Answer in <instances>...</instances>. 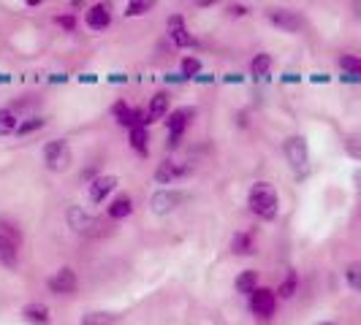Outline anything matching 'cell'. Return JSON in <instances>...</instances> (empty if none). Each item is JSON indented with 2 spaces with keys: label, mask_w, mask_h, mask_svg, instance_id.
<instances>
[{
  "label": "cell",
  "mask_w": 361,
  "mask_h": 325,
  "mask_svg": "<svg viewBox=\"0 0 361 325\" xmlns=\"http://www.w3.org/2000/svg\"><path fill=\"white\" fill-rule=\"evenodd\" d=\"M248 209H250V215L255 219H263V222L275 219L277 212H280V195H277V190L269 181H255L253 187H250V193H248Z\"/></svg>",
  "instance_id": "6da1fadb"
},
{
  "label": "cell",
  "mask_w": 361,
  "mask_h": 325,
  "mask_svg": "<svg viewBox=\"0 0 361 325\" xmlns=\"http://www.w3.org/2000/svg\"><path fill=\"white\" fill-rule=\"evenodd\" d=\"M283 155H286V163H288L290 171H293L299 179H304L307 171H310V146H307V139L299 136V133L288 136V139L283 141Z\"/></svg>",
  "instance_id": "7a4b0ae2"
},
{
  "label": "cell",
  "mask_w": 361,
  "mask_h": 325,
  "mask_svg": "<svg viewBox=\"0 0 361 325\" xmlns=\"http://www.w3.org/2000/svg\"><path fill=\"white\" fill-rule=\"evenodd\" d=\"M41 157H44V168H46L49 174H63V171L71 168V163H73L71 144H68L66 139H52V141L44 144Z\"/></svg>",
  "instance_id": "3957f363"
},
{
  "label": "cell",
  "mask_w": 361,
  "mask_h": 325,
  "mask_svg": "<svg viewBox=\"0 0 361 325\" xmlns=\"http://www.w3.org/2000/svg\"><path fill=\"white\" fill-rule=\"evenodd\" d=\"M185 193L177 190V187H160V190H155L152 195H149V212L158 217H166L172 215V212H177L182 204H185Z\"/></svg>",
  "instance_id": "277c9868"
},
{
  "label": "cell",
  "mask_w": 361,
  "mask_h": 325,
  "mask_svg": "<svg viewBox=\"0 0 361 325\" xmlns=\"http://www.w3.org/2000/svg\"><path fill=\"white\" fill-rule=\"evenodd\" d=\"M248 306H250V315L255 320H272L277 312V290L261 285L255 293L248 295Z\"/></svg>",
  "instance_id": "5b68a950"
},
{
  "label": "cell",
  "mask_w": 361,
  "mask_h": 325,
  "mask_svg": "<svg viewBox=\"0 0 361 325\" xmlns=\"http://www.w3.org/2000/svg\"><path fill=\"white\" fill-rule=\"evenodd\" d=\"M266 22L280 30V33H288V36H296L304 30V17L293 8H269L266 11Z\"/></svg>",
  "instance_id": "8992f818"
},
{
  "label": "cell",
  "mask_w": 361,
  "mask_h": 325,
  "mask_svg": "<svg viewBox=\"0 0 361 325\" xmlns=\"http://www.w3.org/2000/svg\"><path fill=\"white\" fill-rule=\"evenodd\" d=\"M46 288L52 295H57V298H71L76 295V290H79V277H76V271H73L71 266H60L49 279H46Z\"/></svg>",
  "instance_id": "52a82bcc"
},
{
  "label": "cell",
  "mask_w": 361,
  "mask_h": 325,
  "mask_svg": "<svg viewBox=\"0 0 361 325\" xmlns=\"http://www.w3.org/2000/svg\"><path fill=\"white\" fill-rule=\"evenodd\" d=\"M84 25H87L93 33L109 30V28H111V3H109V0L90 3L87 11H84Z\"/></svg>",
  "instance_id": "ba28073f"
},
{
  "label": "cell",
  "mask_w": 361,
  "mask_h": 325,
  "mask_svg": "<svg viewBox=\"0 0 361 325\" xmlns=\"http://www.w3.org/2000/svg\"><path fill=\"white\" fill-rule=\"evenodd\" d=\"M187 174H190V166H187V163H180V160L166 157V160H160L158 168H155V181L166 187V184H174V181L185 179Z\"/></svg>",
  "instance_id": "9c48e42d"
},
{
  "label": "cell",
  "mask_w": 361,
  "mask_h": 325,
  "mask_svg": "<svg viewBox=\"0 0 361 325\" xmlns=\"http://www.w3.org/2000/svg\"><path fill=\"white\" fill-rule=\"evenodd\" d=\"M117 184L120 179L114 177V174H98L95 179L87 184V198H90V204H107V198L117 190Z\"/></svg>",
  "instance_id": "30bf717a"
},
{
  "label": "cell",
  "mask_w": 361,
  "mask_h": 325,
  "mask_svg": "<svg viewBox=\"0 0 361 325\" xmlns=\"http://www.w3.org/2000/svg\"><path fill=\"white\" fill-rule=\"evenodd\" d=\"M166 30H169V38H172L174 46H180V49H190V46H196V38H193V33L187 30L182 14H172V17L166 19Z\"/></svg>",
  "instance_id": "8fae6325"
},
{
  "label": "cell",
  "mask_w": 361,
  "mask_h": 325,
  "mask_svg": "<svg viewBox=\"0 0 361 325\" xmlns=\"http://www.w3.org/2000/svg\"><path fill=\"white\" fill-rule=\"evenodd\" d=\"M196 119V108L193 106H180L174 108V111H169L166 114V130L169 133H177V136H185V130H187V125Z\"/></svg>",
  "instance_id": "7c38bea8"
},
{
  "label": "cell",
  "mask_w": 361,
  "mask_h": 325,
  "mask_svg": "<svg viewBox=\"0 0 361 325\" xmlns=\"http://www.w3.org/2000/svg\"><path fill=\"white\" fill-rule=\"evenodd\" d=\"M66 222H68V228L73 233H93V228L98 225V219L90 212H84V206H68Z\"/></svg>",
  "instance_id": "4fadbf2b"
},
{
  "label": "cell",
  "mask_w": 361,
  "mask_h": 325,
  "mask_svg": "<svg viewBox=\"0 0 361 325\" xmlns=\"http://www.w3.org/2000/svg\"><path fill=\"white\" fill-rule=\"evenodd\" d=\"M133 198L128 195V193H117L111 201L107 204V217L111 222H120V219H128V217L133 215Z\"/></svg>",
  "instance_id": "5bb4252c"
},
{
  "label": "cell",
  "mask_w": 361,
  "mask_h": 325,
  "mask_svg": "<svg viewBox=\"0 0 361 325\" xmlns=\"http://www.w3.org/2000/svg\"><path fill=\"white\" fill-rule=\"evenodd\" d=\"M19 315H22V320H25L28 325H49L52 323V312H49V306L41 304V301H30V304H25Z\"/></svg>",
  "instance_id": "9a60e30c"
},
{
  "label": "cell",
  "mask_w": 361,
  "mask_h": 325,
  "mask_svg": "<svg viewBox=\"0 0 361 325\" xmlns=\"http://www.w3.org/2000/svg\"><path fill=\"white\" fill-rule=\"evenodd\" d=\"M231 255L237 257H250L255 255V230H237L231 236Z\"/></svg>",
  "instance_id": "2e32d148"
},
{
  "label": "cell",
  "mask_w": 361,
  "mask_h": 325,
  "mask_svg": "<svg viewBox=\"0 0 361 325\" xmlns=\"http://www.w3.org/2000/svg\"><path fill=\"white\" fill-rule=\"evenodd\" d=\"M169 106H172V98L166 90H158L152 98H149V106H147V114H149V125L152 122H163L166 114H169Z\"/></svg>",
  "instance_id": "e0dca14e"
},
{
  "label": "cell",
  "mask_w": 361,
  "mask_h": 325,
  "mask_svg": "<svg viewBox=\"0 0 361 325\" xmlns=\"http://www.w3.org/2000/svg\"><path fill=\"white\" fill-rule=\"evenodd\" d=\"M261 288V282H258V271L255 268H245V271H239L237 274V279H234V290H237V295H250L255 290Z\"/></svg>",
  "instance_id": "ac0fdd59"
},
{
  "label": "cell",
  "mask_w": 361,
  "mask_h": 325,
  "mask_svg": "<svg viewBox=\"0 0 361 325\" xmlns=\"http://www.w3.org/2000/svg\"><path fill=\"white\" fill-rule=\"evenodd\" d=\"M17 263H19V244L0 233V266L17 268Z\"/></svg>",
  "instance_id": "d6986e66"
},
{
  "label": "cell",
  "mask_w": 361,
  "mask_h": 325,
  "mask_svg": "<svg viewBox=\"0 0 361 325\" xmlns=\"http://www.w3.org/2000/svg\"><path fill=\"white\" fill-rule=\"evenodd\" d=\"M128 144L139 157H149V128H131L128 130Z\"/></svg>",
  "instance_id": "ffe728a7"
},
{
  "label": "cell",
  "mask_w": 361,
  "mask_h": 325,
  "mask_svg": "<svg viewBox=\"0 0 361 325\" xmlns=\"http://www.w3.org/2000/svg\"><path fill=\"white\" fill-rule=\"evenodd\" d=\"M250 76L255 81H269V76H272V55L258 52L250 60Z\"/></svg>",
  "instance_id": "44dd1931"
},
{
  "label": "cell",
  "mask_w": 361,
  "mask_h": 325,
  "mask_svg": "<svg viewBox=\"0 0 361 325\" xmlns=\"http://www.w3.org/2000/svg\"><path fill=\"white\" fill-rule=\"evenodd\" d=\"M44 128H46V117H41V114H30V117L19 119V125H17L14 136L25 139V136H33V133H38V130H44Z\"/></svg>",
  "instance_id": "7402d4cb"
},
{
  "label": "cell",
  "mask_w": 361,
  "mask_h": 325,
  "mask_svg": "<svg viewBox=\"0 0 361 325\" xmlns=\"http://www.w3.org/2000/svg\"><path fill=\"white\" fill-rule=\"evenodd\" d=\"M133 111H136V108L128 106L125 101H114V104H111V117H114V122H117L120 128H125V130L133 128Z\"/></svg>",
  "instance_id": "603a6c76"
},
{
  "label": "cell",
  "mask_w": 361,
  "mask_h": 325,
  "mask_svg": "<svg viewBox=\"0 0 361 325\" xmlns=\"http://www.w3.org/2000/svg\"><path fill=\"white\" fill-rule=\"evenodd\" d=\"M296 293H299V274L293 268H288L286 277H283V282H280V288H277V298L280 301H290Z\"/></svg>",
  "instance_id": "cb8c5ba5"
},
{
  "label": "cell",
  "mask_w": 361,
  "mask_h": 325,
  "mask_svg": "<svg viewBox=\"0 0 361 325\" xmlns=\"http://www.w3.org/2000/svg\"><path fill=\"white\" fill-rule=\"evenodd\" d=\"M19 125V114L11 106H0V136H11Z\"/></svg>",
  "instance_id": "d4e9b609"
},
{
  "label": "cell",
  "mask_w": 361,
  "mask_h": 325,
  "mask_svg": "<svg viewBox=\"0 0 361 325\" xmlns=\"http://www.w3.org/2000/svg\"><path fill=\"white\" fill-rule=\"evenodd\" d=\"M158 6V0H128V6H125V17L128 19H136V17H147L152 8Z\"/></svg>",
  "instance_id": "484cf974"
},
{
  "label": "cell",
  "mask_w": 361,
  "mask_h": 325,
  "mask_svg": "<svg viewBox=\"0 0 361 325\" xmlns=\"http://www.w3.org/2000/svg\"><path fill=\"white\" fill-rule=\"evenodd\" d=\"M204 71V63H201V57H196V55H187V57H182L180 63V73L187 79V81H193L198 73Z\"/></svg>",
  "instance_id": "4316f807"
},
{
  "label": "cell",
  "mask_w": 361,
  "mask_h": 325,
  "mask_svg": "<svg viewBox=\"0 0 361 325\" xmlns=\"http://www.w3.org/2000/svg\"><path fill=\"white\" fill-rule=\"evenodd\" d=\"M120 323V317L117 315H111V312H87L79 325H117Z\"/></svg>",
  "instance_id": "83f0119b"
},
{
  "label": "cell",
  "mask_w": 361,
  "mask_h": 325,
  "mask_svg": "<svg viewBox=\"0 0 361 325\" xmlns=\"http://www.w3.org/2000/svg\"><path fill=\"white\" fill-rule=\"evenodd\" d=\"M345 282H348V288L361 293V263H348L345 266Z\"/></svg>",
  "instance_id": "f1b7e54d"
},
{
  "label": "cell",
  "mask_w": 361,
  "mask_h": 325,
  "mask_svg": "<svg viewBox=\"0 0 361 325\" xmlns=\"http://www.w3.org/2000/svg\"><path fill=\"white\" fill-rule=\"evenodd\" d=\"M55 25H57L63 33H76L79 19H76V14H73V11H68V14H57V17H55Z\"/></svg>",
  "instance_id": "f546056e"
},
{
  "label": "cell",
  "mask_w": 361,
  "mask_h": 325,
  "mask_svg": "<svg viewBox=\"0 0 361 325\" xmlns=\"http://www.w3.org/2000/svg\"><path fill=\"white\" fill-rule=\"evenodd\" d=\"M0 233H3V236H8V239H14L17 244H22V228H19L17 222L6 219V217H0Z\"/></svg>",
  "instance_id": "4dcf8cb0"
},
{
  "label": "cell",
  "mask_w": 361,
  "mask_h": 325,
  "mask_svg": "<svg viewBox=\"0 0 361 325\" xmlns=\"http://www.w3.org/2000/svg\"><path fill=\"white\" fill-rule=\"evenodd\" d=\"M337 63H340V71H351L361 76V57H356V55H340Z\"/></svg>",
  "instance_id": "1f68e13d"
},
{
  "label": "cell",
  "mask_w": 361,
  "mask_h": 325,
  "mask_svg": "<svg viewBox=\"0 0 361 325\" xmlns=\"http://www.w3.org/2000/svg\"><path fill=\"white\" fill-rule=\"evenodd\" d=\"M345 152L353 157V160H361V133H351V136H345Z\"/></svg>",
  "instance_id": "d6a6232c"
},
{
  "label": "cell",
  "mask_w": 361,
  "mask_h": 325,
  "mask_svg": "<svg viewBox=\"0 0 361 325\" xmlns=\"http://www.w3.org/2000/svg\"><path fill=\"white\" fill-rule=\"evenodd\" d=\"M225 14H228V17H234V19H242V17H248V14H250V8H248L245 3H231V6L225 8Z\"/></svg>",
  "instance_id": "836d02e7"
},
{
  "label": "cell",
  "mask_w": 361,
  "mask_h": 325,
  "mask_svg": "<svg viewBox=\"0 0 361 325\" xmlns=\"http://www.w3.org/2000/svg\"><path fill=\"white\" fill-rule=\"evenodd\" d=\"M128 81H131V76H128V73H109L107 76V84H117V87H122V84H128Z\"/></svg>",
  "instance_id": "e575fe53"
},
{
  "label": "cell",
  "mask_w": 361,
  "mask_h": 325,
  "mask_svg": "<svg viewBox=\"0 0 361 325\" xmlns=\"http://www.w3.org/2000/svg\"><path fill=\"white\" fill-rule=\"evenodd\" d=\"M163 81H166V84H172V87H177V84H187V79H185V76H182L180 71L177 73H163Z\"/></svg>",
  "instance_id": "d590c367"
},
{
  "label": "cell",
  "mask_w": 361,
  "mask_h": 325,
  "mask_svg": "<svg viewBox=\"0 0 361 325\" xmlns=\"http://www.w3.org/2000/svg\"><path fill=\"white\" fill-rule=\"evenodd\" d=\"M337 79H340L342 84H353V87H356V84H361L359 73H351V71H340V76H337Z\"/></svg>",
  "instance_id": "8d00e7d4"
},
{
  "label": "cell",
  "mask_w": 361,
  "mask_h": 325,
  "mask_svg": "<svg viewBox=\"0 0 361 325\" xmlns=\"http://www.w3.org/2000/svg\"><path fill=\"white\" fill-rule=\"evenodd\" d=\"M280 84H302V73H296V71L280 73Z\"/></svg>",
  "instance_id": "74e56055"
},
{
  "label": "cell",
  "mask_w": 361,
  "mask_h": 325,
  "mask_svg": "<svg viewBox=\"0 0 361 325\" xmlns=\"http://www.w3.org/2000/svg\"><path fill=\"white\" fill-rule=\"evenodd\" d=\"M223 84H245V76L239 71H231L223 76Z\"/></svg>",
  "instance_id": "f35d334b"
},
{
  "label": "cell",
  "mask_w": 361,
  "mask_h": 325,
  "mask_svg": "<svg viewBox=\"0 0 361 325\" xmlns=\"http://www.w3.org/2000/svg\"><path fill=\"white\" fill-rule=\"evenodd\" d=\"M95 177H98V168L93 166V168H84V171L79 174V181H82V184H90V181L95 179Z\"/></svg>",
  "instance_id": "ab89813d"
},
{
  "label": "cell",
  "mask_w": 361,
  "mask_h": 325,
  "mask_svg": "<svg viewBox=\"0 0 361 325\" xmlns=\"http://www.w3.org/2000/svg\"><path fill=\"white\" fill-rule=\"evenodd\" d=\"M182 146V136H177V133H169V139H166V149L169 152H177Z\"/></svg>",
  "instance_id": "60d3db41"
},
{
  "label": "cell",
  "mask_w": 361,
  "mask_h": 325,
  "mask_svg": "<svg viewBox=\"0 0 361 325\" xmlns=\"http://www.w3.org/2000/svg\"><path fill=\"white\" fill-rule=\"evenodd\" d=\"M217 79H215V73H198V76H196V79H193V84H215Z\"/></svg>",
  "instance_id": "b9f144b4"
},
{
  "label": "cell",
  "mask_w": 361,
  "mask_h": 325,
  "mask_svg": "<svg viewBox=\"0 0 361 325\" xmlns=\"http://www.w3.org/2000/svg\"><path fill=\"white\" fill-rule=\"evenodd\" d=\"M310 81H313V84H328L331 76H328V73H310Z\"/></svg>",
  "instance_id": "7bdbcfd3"
},
{
  "label": "cell",
  "mask_w": 361,
  "mask_h": 325,
  "mask_svg": "<svg viewBox=\"0 0 361 325\" xmlns=\"http://www.w3.org/2000/svg\"><path fill=\"white\" fill-rule=\"evenodd\" d=\"M234 122H237L239 128H248V125H250V122H248V111H237V114H234Z\"/></svg>",
  "instance_id": "ee69618b"
},
{
  "label": "cell",
  "mask_w": 361,
  "mask_h": 325,
  "mask_svg": "<svg viewBox=\"0 0 361 325\" xmlns=\"http://www.w3.org/2000/svg\"><path fill=\"white\" fill-rule=\"evenodd\" d=\"M68 81V73H52L49 76V84H66Z\"/></svg>",
  "instance_id": "f6af8a7d"
},
{
  "label": "cell",
  "mask_w": 361,
  "mask_h": 325,
  "mask_svg": "<svg viewBox=\"0 0 361 325\" xmlns=\"http://www.w3.org/2000/svg\"><path fill=\"white\" fill-rule=\"evenodd\" d=\"M68 3H71L73 11H87V3H90V0H68Z\"/></svg>",
  "instance_id": "bcb514c9"
},
{
  "label": "cell",
  "mask_w": 361,
  "mask_h": 325,
  "mask_svg": "<svg viewBox=\"0 0 361 325\" xmlns=\"http://www.w3.org/2000/svg\"><path fill=\"white\" fill-rule=\"evenodd\" d=\"M79 81H82V84H95V81H98V76H95V73H82V76H79Z\"/></svg>",
  "instance_id": "7dc6e473"
},
{
  "label": "cell",
  "mask_w": 361,
  "mask_h": 325,
  "mask_svg": "<svg viewBox=\"0 0 361 325\" xmlns=\"http://www.w3.org/2000/svg\"><path fill=\"white\" fill-rule=\"evenodd\" d=\"M217 3H223V0H196L198 8H212V6H217Z\"/></svg>",
  "instance_id": "c3c4849f"
},
{
  "label": "cell",
  "mask_w": 361,
  "mask_h": 325,
  "mask_svg": "<svg viewBox=\"0 0 361 325\" xmlns=\"http://www.w3.org/2000/svg\"><path fill=\"white\" fill-rule=\"evenodd\" d=\"M46 0H25V6H30V8H38V6H44Z\"/></svg>",
  "instance_id": "681fc988"
},
{
  "label": "cell",
  "mask_w": 361,
  "mask_h": 325,
  "mask_svg": "<svg viewBox=\"0 0 361 325\" xmlns=\"http://www.w3.org/2000/svg\"><path fill=\"white\" fill-rule=\"evenodd\" d=\"M353 181H356V187H361V168L353 171Z\"/></svg>",
  "instance_id": "f907efd6"
},
{
  "label": "cell",
  "mask_w": 361,
  "mask_h": 325,
  "mask_svg": "<svg viewBox=\"0 0 361 325\" xmlns=\"http://www.w3.org/2000/svg\"><path fill=\"white\" fill-rule=\"evenodd\" d=\"M8 81H11V76H8V73H0V84H8Z\"/></svg>",
  "instance_id": "816d5d0a"
},
{
  "label": "cell",
  "mask_w": 361,
  "mask_h": 325,
  "mask_svg": "<svg viewBox=\"0 0 361 325\" xmlns=\"http://www.w3.org/2000/svg\"><path fill=\"white\" fill-rule=\"evenodd\" d=\"M318 325H337V323H331V320H321Z\"/></svg>",
  "instance_id": "f5cc1de1"
}]
</instances>
